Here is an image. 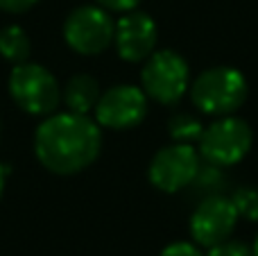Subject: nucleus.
Returning <instances> with one entry per match:
<instances>
[{
  "label": "nucleus",
  "instance_id": "4",
  "mask_svg": "<svg viewBox=\"0 0 258 256\" xmlns=\"http://www.w3.org/2000/svg\"><path fill=\"white\" fill-rule=\"evenodd\" d=\"M116 23L104 7L84 5L68 14L63 23V39L80 54H100L113 43Z\"/></svg>",
  "mask_w": 258,
  "mask_h": 256
},
{
  "label": "nucleus",
  "instance_id": "12",
  "mask_svg": "<svg viewBox=\"0 0 258 256\" xmlns=\"http://www.w3.org/2000/svg\"><path fill=\"white\" fill-rule=\"evenodd\" d=\"M0 54L7 61H12L14 66L27 61L32 54V43L27 32L18 25H7L5 30H0Z\"/></svg>",
  "mask_w": 258,
  "mask_h": 256
},
{
  "label": "nucleus",
  "instance_id": "3",
  "mask_svg": "<svg viewBox=\"0 0 258 256\" xmlns=\"http://www.w3.org/2000/svg\"><path fill=\"white\" fill-rule=\"evenodd\" d=\"M9 93L14 102L32 116H50L61 102V89L54 75L32 61L14 66L9 75Z\"/></svg>",
  "mask_w": 258,
  "mask_h": 256
},
{
  "label": "nucleus",
  "instance_id": "5",
  "mask_svg": "<svg viewBox=\"0 0 258 256\" xmlns=\"http://www.w3.org/2000/svg\"><path fill=\"white\" fill-rule=\"evenodd\" d=\"M143 91L159 104H177L188 89V63L172 50L152 52L143 66Z\"/></svg>",
  "mask_w": 258,
  "mask_h": 256
},
{
  "label": "nucleus",
  "instance_id": "18",
  "mask_svg": "<svg viewBox=\"0 0 258 256\" xmlns=\"http://www.w3.org/2000/svg\"><path fill=\"white\" fill-rule=\"evenodd\" d=\"M100 7L111 9V12H132L138 5V0H95Z\"/></svg>",
  "mask_w": 258,
  "mask_h": 256
},
{
  "label": "nucleus",
  "instance_id": "21",
  "mask_svg": "<svg viewBox=\"0 0 258 256\" xmlns=\"http://www.w3.org/2000/svg\"><path fill=\"white\" fill-rule=\"evenodd\" d=\"M251 256H258V238H256V243H254V249H251Z\"/></svg>",
  "mask_w": 258,
  "mask_h": 256
},
{
  "label": "nucleus",
  "instance_id": "15",
  "mask_svg": "<svg viewBox=\"0 0 258 256\" xmlns=\"http://www.w3.org/2000/svg\"><path fill=\"white\" fill-rule=\"evenodd\" d=\"M238 216L247 218L251 222H258V190L256 188H238L231 198Z\"/></svg>",
  "mask_w": 258,
  "mask_h": 256
},
{
  "label": "nucleus",
  "instance_id": "8",
  "mask_svg": "<svg viewBox=\"0 0 258 256\" xmlns=\"http://www.w3.org/2000/svg\"><path fill=\"white\" fill-rule=\"evenodd\" d=\"M238 211L231 198L224 195H209L202 198L190 218V234L197 245L213 247V245L227 240L233 234L238 222Z\"/></svg>",
  "mask_w": 258,
  "mask_h": 256
},
{
  "label": "nucleus",
  "instance_id": "19",
  "mask_svg": "<svg viewBox=\"0 0 258 256\" xmlns=\"http://www.w3.org/2000/svg\"><path fill=\"white\" fill-rule=\"evenodd\" d=\"M34 3L36 0H0V9H5L9 14H21V12H27Z\"/></svg>",
  "mask_w": 258,
  "mask_h": 256
},
{
  "label": "nucleus",
  "instance_id": "17",
  "mask_svg": "<svg viewBox=\"0 0 258 256\" xmlns=\"http://www.w3.org/2000/svg\"><path fill=\"white\" fill-rule=\"evenodd\" d=\"M161 256H204V254L190 243H172L161 252Z\"/></svg>",
  "mask_w": 258,
  "mask_h": 256
},
{
  "label": "nucleus",
  "instance_id": "10",
  "mask_svg": "<svg viewBox=\"0 0 258 256\" xmlns=\"http://www.w3.org/2000/svg\"><path fill=\"white\" fill-rule=\"evenodd\" d=\"M116 50L125 61H143L154 52L156 25L143 12H129L116 23Z\"/></svg>",
  "mask_w": 258,
  "mask_h": 256
},
{
  "label": "nucleus",
  "instance_id": "20",
  "mask_svg": "<svg viewBox=\"0 0 258 256\" xmlns=\"http://www.w3.org/2000/svg\"><path fill=\"white\" fill-rule=\"evenodd\" d=\"M5 177H7V170H5V166L0 163V195H3V188H5Z\"/></svg>",
  "mask_w": 258,
  "mask_h": 256
},
{
  "label": "nucleus",
  "instance_id": "11",
  "mask_svg": "<svg viewBox=\"0 0 258 256\" xmlns=\"http://www.w3.org/2000/svg\"><path fill=\"white\" fill-rule=\"evenodd\" d=\"M100 95L102 93H100L98 80L91 77V75H86V73H77V75H73L71 80L66 82L63 91H61V100L68 107V111L82 113V116H86L91 109H95Z\"/></svg>",
  "mask_w": 258,
  "mask_h": 256
},
{
  "label": "nucleus",
  "instance_id": "14",
  "mask_svg": "<svg viewBox=\"0 0 258 256\" xmlns=\"http://www.w3.org/2000/svg\"><path fill=\"white\" fill-rule=\"evenodd\" d=\"M218 168H220V166H213V163H211L206 170L200 166V170H197L195 179H192V184L197 186V190H200L204 198H209V195H222L224 177H222V172H220Z\"/></svg>",
  "mask_w": 258,
  "mask_h": 256
},
{
  "label": "nucleus",
  "instance_id": "7",
  "mask_svg": "<svg viewBox=\"0 0 258 256\" xmlns=\"http://www.w3.org/2000/svg\"><path fill=\"white\" fill-rule=\"evenodd\" d=\"M200 154L190 143H174L161 148L150 163V181L159 190L177 193L188 188L200 170Z\"/></svg>",
  "mask_w": 258,
  "mask_h": 256
},
{
  "label": "nucleus",
  "instance_id": "16",
  "mask_svg": "<svg viewBox=\"0 0 258 256\" xmlns=\"http://www.w3.org/2000/svg\"><path fill=\"white\" fill-rule=\"evenodd\" d=\"M209 256H251V249L240 240H222V243L213 245Z\"/></svg>",
  "mask_w": 258,
  "mask_h": 256
},
{
  "label": "nucleus",
  "instance_id": "13",
  "mask_svg": "<svg viewBox=\"0 0 258 256\" xmlns=\"http://www.w3.org/2000/svg\"><path fill=\"white\" fill-rule=\"evenodd\" d=\"M168 132L177 143H190V141H200L204 127L192 113H174L168 122Z\"/></svg>",
  "mask_w": 258,
  "mask_h": 256
},
{
  "label": "nucleus",
  "instance_id": "9",
  "mask_svg": "<svg viewBox=\"0 0 258 256\" xmlns=\"http://www.w3.org/2000/svg\"><path fill=\"white\" fill-rule=\"evenodd\" d=\"M147 113V95L138 86L120 84L100 95L95 104L98 125L109 130H129L136 127Z\"/></svg>",
  "mask_w": 258,
  "mask_h": 256
},
{
  "label": "nucleus",
  "instance_id": "6",
  "mask_svg": "<svg viewBox=\"0 0 258 256\" xmlns=\"http://www.w3.org/2000/svg\"><path fill=\"white\" fill-rule=\"evenodd\" d=\"M251 130L245 120L222 116L200 136V154L213 166H233L251 148Z\"/></svg>",
  "mask_w": 258,
  "mask_h": 256
},
{
  "label": "nucleus",
  "instance_id": "1",
  "mask_svg": "<svg viewBox=\"0 0 258 256\" xmlns=\"http://www.w3.org/2000/svg\"><path fill=\"white\" fill-rule=\"evenodd\" d=\"M102 134L98 122L82 113H50L34 136V152L43 168L57 175H75L98 159Z\"/></svg>",
  "mask_w": 258,
  "mask_h": 256
},
{
  "label": "nucleus",
  "instance_id": "2",
  "mask_svg": "<svg viewBox=\"0 0 258 256\" xmlns=\"http://www.w3.org/2000/svg\"><path fill=\"white\" fill-rule=\"evenodd\" d=\"M190 98L200 111L211 113V116H229L245 102L247 80L236 68H209L192 82Z\"/></svg>",
  "mask_w": 258,
  "mask_h": 256
}]
</instances>
